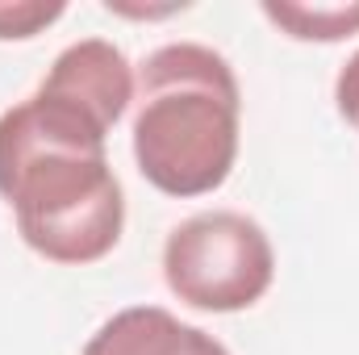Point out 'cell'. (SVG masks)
<instances>
[{
	"mask_svg": "<svg viewBox=\"0 0 359 355\" xmlns=\"http://www.w3.org/2000/svg\"><path fill=\"white\" fill-rule=\"evenodd\" d=\"M334 105H339L343 121H351L355 134H359V51L343 63V72L334 80Z\"/></svg>",
	"mask_w": 359,
	"mask_h": 355,
	"instance_id": "ba28073f",
	"label": "cell"
},
{
	"mask_svg": "<svg viewBox=\"0 0 359 355\" xmlns=\"http://www.w3.org/2000/svg\"><path fill=\"white\" fill-rule=\"evenodd\" d=\"M276 251L259 222L234 209L184 217L163 243V280L184 305L205 314L251 309L271 288Z\"/></svg>",
	"mask_w": 359,
	"mask_h": 355,
	"instance_id": "3957f363",
	"label": "cell"
},
{
	"mask_svg": "<svg viewBox=\"0 0 359 355\" xmlns=\"http://www.w3.org/2000/svg\"><path fill=\"white\" fill-rule=\"evenodd\" d=\"M38 88L67 96L72 105L92 113L104 130H113L126 117V109L134 105V67L113 42L84 38V42H72L67 51H59V59L50 63V72Z\"/></svg>",
	"mask_w": 359,
	"mask_h": 355,
	"instance_id": "277c9868",
	"label": "cell"
},
{
	"mask_svg": "<svg viewBox=\"0 0 359 355\" xmlns=\"http://www.w3.org/2000/svg\"><path fill=\"white\" fill-rule=\"evenodd\" d=\"M243 134V92L234 67L201 42L151 51L134 76V163L168 196L222 188Z\"/></svg>",
	"mask_w": 359,
	"mask_h": 355,
	"instance_id": "7a4b0ae2",
	"label": "cell"
},
{
	"mask_svg": "<svg viewBox=\"0 0 359 355\" xmlns=\"http://www.w3.org/2000/svg\"><path fill=\"white\" fill-rule=\"evenodd\" d=\"M67 13V4L59 0H17V4H0V42H25L34 34H42L46 25H55Z\"/></svg>",
	"mask_w": 359,
	"mask_h": 355,
	"instance_id": "52a82bcc",
	"label": "cell"
},
{
	"mask_svg": "<svg viewBox=\"0 0 359 355\" xmlns=\"http://www.w3.org/2000/svg\"><path fill=\"white\" fill-rule=\"evenodd\" d=\"M109 130L67 96L38 88L0 113V196L29 251L63 267L104 260L126 226Z\"/></svg>",
	"mask_w": 359,
	"mask_h": 355,
	"instance_id": "6da1fadb",
	"label": "cell"
},
{
	"mask_svg": "<svg viewBox=\"0 0 359 355\" xmlns=\"http://www.w3.org/2000/svg\"><path fill=\"white\" fill-rule=\"evenodd\" d=\"M104 8H109V13H121V17H147V21H151V17H172V13H180V8H184V4H163V8H151V4H147V8H142V4L104 0Z\"/></svg>",
	"mask_w": 359,
	"mask_h": 355,
	"instance_id": "9c48e42d",
	"label": "cell"
},
{
	"mask_svg": "<svg viewBox=\"0 0 359 355\" xmlns=\"http://www.w3.org/2000/svg\"><path fill=\"white\" fill-rule=\"evenodd\" d=\"M264 17L297 42H343V38L359 34V0H347V4L264 0Z\"/></svg>",
	"mask_w": 359,
	"mask_h": 355,
	"instance_id": "8992f818",
	"label": "cell"
},
{
	"mask_svg": "<svg viewBox=\"0 0 359 355\" xmlns=\"http://www.w3.org/2000/svg\"><path fill=\"white\" fill-rule=\"evenodd\" d=\"M84 355H230L222 339L180 322L163 305H130L88 339Z\"/></svg>",
	"mask_w": 359,
	"mask_h": 355,
	"instance_id": "5b68a950",
	"label": "cell"
}]
</instances>
